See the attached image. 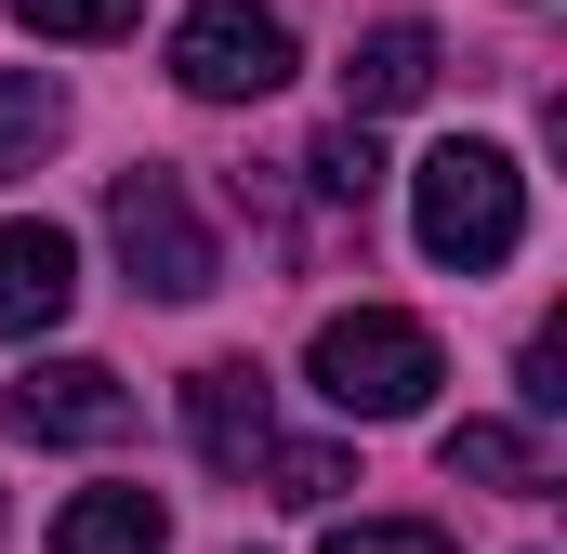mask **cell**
I'll list each match as a JSON object with an SVG mask.
<instances>
[{"mask_svg":"<svg viewBox=\"0 0 567 554\" xmlns=\"http://www.w3.org/2000/svg\"><path fill=\"white\" fill-rule=\"evenodd\" d=\"M185 435H198V462H212V475H251L265 502H303V515L357 489V462H343V449L278 435V397H265V370H251V357L185 370Z\"/></svg>","mask_w":567,"mask_h":554,"instance_id":"1","label":"cell"},{"mask_svg":"<svg viewBox=\"0 0 567 554\" xmlns=\"http://www.w3.org/2000/svg\"><path fill=\"white\" fill-rule=\"evenodd\" d=\"M410 238H423V265H449V277L515 265V252H528V172L488 133H449L423 172H410Z\"/></svg>","mask_w":567,"mask_h":554,"instance_id":"2","label":"cell"},{"mask_svg":"<svg viewBox=\"0 0 567 554\" xmlns=\"http://www.w3.org/2000/svg\"><path fill=\"white\" fill-rule=\"evenodd\" d=\"M303 370H317V397H330L343 422H410L435 383H449L435 330H423V317H396V304H343V317H317Z\"/></svg>","mask_w":567,"mask_h":554,"instance_id":"3","label":"cell"},{"mask_svg":"<svg viewBox=\"0 0 567 554\" xmlns=\"http://www.w3.org/2000/svg\"><path fill=\"white\" fill-rule=\"evenodd\" d=\"M106 252L133 265L145 304H198V290H225V238L198 225V198H185V172H120L106 185Z\"/></svg>","mask_w":567,"mask_h":554,"instance_id":"4","label":"cell"},{"mask_svg":"<svg viewBox=\"0 0 567 554\" xmlns=\"http://www.w3.org/2000/svg\"><path fill=\"white\" fill-rule=\"evenodd\" d=\"M172 80L198 106H251L290 80V27L265 0H198V13H172Z\"/></svg>","mask_w":567,"mask_h":554,"instance_id":"5","label":"cell"},{"mask_svg":"<svg viewBox=\"0 0 567 554\" xmlns=\"http://www.w3.org/2000/svg\"><path fill=\"white\" fill-rule=\"evenodd\" d=\"M0 422L40 435V449H120V435H133V397H120L106 357H27V370L0 383Z\"/></svg>","mask_w":567,"mask_h":554,"instance_id":"6","label":"cell"},{"mask_svg":"<svg viewBox=\"0 0 567 554\" xmlns=\"http://www.w3.org/2000/svg\"><path fill=\"white\" fill-rule=\"evenodd\" d=\"M80 304V238L66 225H0V343H40Z\"/></svg>","mask_w":567,"mask_h":554,"instance_id":"7","label":"cell"},{"mask_svg":"<svg viewBox=\"0 0 567 554\" xmlns=\"http://www.w3.org/2000/svg\"><path fill=\"white\" fill-rule=\"evenodd\" d=\"M435 66H449V53H435V27H423V13H396V27H370V40L343 53V120L370 133V120H396V106H423V93H435Z\"/></svg>","mask_w":567,"mask_h":554,"instance_id":"8","label":"cell"},{"mask_svg":"<svg viewBox=\"0 0 567 554\" xmlns=\"http://www.w3.org/2000/svg\"><path fill=\"white\" fill-rule=\"evenodd\" d=\"M435 462H449L462 489H515V502H542V489H555V449H542L528 422H449V435H435Z\"/></svg>","mask_w":567,"mask_h":554,"instance_id":"9","label":"cell"},{"mask_svg":"<svg viewBox=\"0 0 567 554\" xmlns=\"http://www.w3.org/2000/svg\"><path fill=\"white\" fill-rule=\"evenodd\" d=\"M158 542H172L158 489H80V502L53 515V554H158Z\"/></svg>","mask_w":567,"mask_h":554,"instance_id":"10","label":"cell"},{"mask_svg":"<svg viewBox=\"0 0 567 554\" xmlns=\"http://www.w3.org/2000/svg\"><path fill=\"white\" fill-rule=\"evenodd\" d=\"M53 145H66V93H53V80H0V185L40 172Z\"/></svg>","mask_w":567,"mask_h":554,"instance_id":"11","label":"cell"},{"mask_svg":"<svg viewBox=\"0 0 567 554\" xmlns=\"http://www.w3.org/2000/svg\"><path fill=\"white\" fill-rule=\"evenodd\" d=\"M13 27H40V40H133L145 0H13Z\"/></svg>","mask_w":567,"mask_h":554,"instance_id":"12","label":"cell"},{"mask_svg":"<svg viewBox=\"0 0 567 554\" xmlns=\"http://www.w3.org/2000/svg\"><path fill=\"white\" fill-rule=\"evenodd\" d=\"M303 172H317V185H330L343 212H370V185H383V145L343 120V133H317V158H303Z\"/></svg>","mask_w":567,"mask_h":554,"instance_id":"13","label":"cell"},{"mask_svg":"<svg viewBox=\"0 0 567 554\" xmlns=\"http://www.w3.org/2000/svg\"><path fill=\"white\" fill-rule=\"evenodd\" d=\"M317 554H449V529H423V515H330Z\"/></svg>","mask_w":567,"mask_h":554,"instance_id":"14","label":"cell"},{"mask_svg":"<svg viewBox=\"0 0 567 554\" xmlns=\"http://www.w3.org/2000/svg\"><path fill=\"white\" fill-rule=\"evenodd\" d=\"M528 410H567V330L555 317L528 330Z\"/></svg>","mask_w":567,"mask_h":554,"instance_id":"15","label":"cell"}]
</instances>
